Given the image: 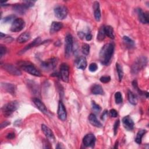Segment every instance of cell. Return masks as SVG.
Instances as JSON below:
<instances>
[{"instance_id": "obj_35", "label": "cell", "mask_w": 149, "mask_h": 149, "mask_svg": "<svg viewBox=\"0 0 149 149\" xmlns=\"http://www.w3.org/2000/svg\"><path fill=\"white\" fill-rule=\"evenodd\" d=\"M92 108L93 111L96 113H99L101 110V107L99 105L97 104L94 101H92Z\"/></svg>"}, {"instance_id": "obj_29", "label": "cell", "mask_w": 149, "mask_h": 149, "mask_svg": "<svg viewBox=\"0 0 149 149\" xmlns=\"http://www.w3.org/2000/svg\"><path fill=\"white\" fill-rule=\"evenodd\" d=\"M123 41L125 44L127 46V47H128L129 49L133 47L134 45V42L132 39L129 38L128 36H124L123 37Z\"/></svg>"}, {"instance_id": "obj_46", "label": "cell", "mask_w": 149, "mask_h": 149, "mask_svg": "<svg viewBox=\"0 0 149 149\" xmlns=\"http://www.w3.org/2000/svg\"><path fill=\"white\" fill-rule=\"evenodd\" d=\"M118 141L116 142V143H115V146L114 147V148H117V147H118Z\"/></svg>"}, {"instance_id": "obj_43", "label": "cell", "mask_w": 149, "mask_h": 149, "mask_svg": "<svg viewBox=\"0 0 149 149\" xmlns=\"http://www.w3.org/2000/svg\"><path fill=\"white\" fill-rule=\"evenodd\" d=\"M15 133H9L8 135H7V137L8 138V139H14V137H15Z\"/></svg>"}, {"instance_id": "obj_22", "label": "cell", "mask_w": 149, "mask_h": 149, "mask_svg": "<svg viewBox=\"0 0 149 149\" xmlns=\"http://www.w3.org/2000/svg\"><path fill=\"white\" fill-rule=\"evenodd\" d=\"M63 27V25L61 22H53L51 25L50 32L51 33H55L60 31Z\"/></svg>"}, {"instance_id": "obj_44", "label": "cell", "mask_w": 149, "mask_h": 149, "mask_svg": "<svg viewBox=\"0 0 149 149\" xmlns=\"http://www.w3.org/2000/svg\"><path fill=\"white\" fill-rule=\"evenodd\" d=\"M107 115H108V111H104V112H103V115H102V117H101V119H103V120H104V119H105V118H106L107 116Z\"/></svg>"}, {"instance_id": "obj_20", "label": "cell", "mask_w": 149, "mask_h": 149, "mask_svg": "<svg viewBox=\"0 0 149 149\" xmlns=\"http://www.w3.org/2000/svg\"><path fill=\"white\" fill-rule=\"evenodd\" d=\"M89 122L90 123L93 125L95 127H97V128H101L102 127V124L97 119V117L95 115L93 114H90L89 116Z\"/></svg>"}, {"instance_id": "obj_37", "label": "cell", "mask_w": 149, "mask_h": 149, "mask_svg": "<svg viewBox=\"0 0 149 149\" xmlns=\"http://www.w3.org/2000/svg\"><path fill=\"white\" fill-rule=\"evenodd\" d=\"M100 80L101 82L104 83H108L111 80V78L108 76H102Z\"/></svg>"}, {"instance_id": "obj_26", "label": "cell", "mask_w": 149, "mask_h": 149, "mask_svg": "<svg viewBox=\"0 0 149 149\" xmlns=\"http://www.w3.org/2000/svg\"><path fill=\"white\" fill-rule=\"evenodd\" d=\"M40 42H41V39H40V37H37V38H36L33 42H32L30 44H29V45H28L24 49H23V50L21 51V53H25V52L27 50H28L32 49V47L36 46V45H37V44H39Z\"/></svg>"}, {"instance_id": "obj_38", "label": "cell", "mask_w": 149, "mask_h": 149, "mask_svg": "<svg viewBox=\"0 0 149 149\" xmlns=\"http://www.w3.org/2000/svg\"><path fill=\"white\" fill-rule=\"evenodd\" d=\"M119 123H120L119 120H117L115 122V123H114V134L115 135H116V134L117 133V130H118V129L119 128Z\"/></svg>"}, {"instance_id": "obj_13", "label": "cell", "mask_w": 149, "mask_h": 149, "mask_svg": "<svg viewBox=\"0 0 149 149\" xmlns=\"http://www.w3.org/2000/svg\"><path fill=\"white\" fill-rule=\"evenodd\" d=\"M137 13L139 21L144 24H147L149 22V17L148 12H144L141 9H137Z\"/></svg>"}, {"instance_id": "obj_30", "label": "cell", "mask_w": 149, "mask_h": 149, "mask_svg": "<svg viewBox=\"0 0 149 149\" xmlns=\"http://www.w3.org/2000/svg\"><path fill=\"white\" fill-rule=\"evenodd\" d=\"M104 26L101 28L99 30V32L98 33V35H97V40L99 41V42H101L103 41L104 38H105V32H104Z\"/></svg>"}, {"instance_id": "obj_12", "label": "cell", "mask_w": 149, "mask_h": 149, "mask_svg": "<svg viewBox=\"0 0 149 149\" xmlns=\"http://www.w3.org/2000/svg\"><path fill=\"white\" fill-rule=\"evenodd\" d=\"M58 118L62 121H64L67 119V114L65 107L61 101H60L58 108Z\"/></svg>"}, {"instance_id": "obj_21", "label": "cell", "mask_w": 149, "mask_h": 149, "mask_svg": "<svg viewBox=\"0 0 149 149\" xmlns=\"http://www.w3.org/2000/svg\"><path fill=\"white\" fill-rule=\"evenodd\" d=\"M91 91L93 94L96 95H103L104 94L103 87L99 85H93L91 89Z\"/></svg>"}, {"instance_id": "obj_31", "label": "cell", "mask_w": 149, "mask_h": 149, "mask_svg": "<svg viewBox=\"0 0 149 149\" xmlns=\"http://www.w3.org/2000/svg\"><path fill=\"white\" fill-rule=\"evenodd\" d=\"M116 70H117V72H118V78H119V82H121L123 76V69L122 67L119 64H116Z\"/></svg>"}, {"instance_id": "obj_39", "label": "cell", "mask_w": 149, "mask_h": 149, "mask_svg": "<svg viewBox=\"0 0 149 149\" xmlns=\"http://www.w3.org/2000/svg\"><path fill=\"white\" fill-rule=\"evenodd\" d=\"M6 51H7L6 48L4 47L3 45H1V47H0V57H1V58L6 54Z\"/></svg>"}, {"instance_id": "obj_40", "label": "cell", "mask_w": 149, "mask_h": 149, "mask_svg": "<svg viewBox=\"0 0 149 149\" xmlns=\"http://www.w3.org/2000/svg\"><path fill=\"white\" fill-rule=\"evenodd\" d=\"M109 114H110V116L113 117V118H115V117H116L118 116V112L114 109H112L110 110Z\"/></svg>"}, {"instance_id": "obj_36", "label": "cell", "mask_w": 149, "mask_h": 149, "mask_svg": "<svg viewBox=\"0 0 149 149\" xmlns=\"http://www.w3.org/2000/svg\"><path fill=\"white\" fill-rule=\"evenodd\" d=\"M98 69L97 65L96 63H92L89 65V71L91 72H96Z\"/></svg>"}, {"instance_id": "obj_17", "label": "cell", "mask_w": 149, "mask_h": 149, "mask_svg": "<svg viewBox=\"0 0 149 149\" xmlns=\"http://www.w3.org/2000/svg\"><path fill=\"white\" fill-rule=\"evenodd\" d=\"M87 65V64L86 59L83 56L79 57L76 61V66L78 69L84 70L86 68Z\"/></svg>"}, {"instance_id": "obj_19", "label": "cell", "mask_w": 149, "mask_h": 149, "mask_svg": "<svg viewBox=\"0 0 149 149\" xmlns=\"http://www.w3.org/2000/svg\"><path fill=\"white\" fill-rule=\"evenodd\" d=\"M93 10L94 18L96 21L99 22L101 19V11L100 9V4L98 2H94L93 4Z\"/></svg>"}, {"instance_id": "obj_18", "label": "cell", "mask_w": 149, "mask_h": 149, "mask_svg": "<svg viewBox=\"0 0 149 149\" xmlns=\"http://www.w3.org/2000/svg\"><path fill=\"white\" fill-rule=\"evenodd\" d=\"M33 103L37 107V108L43 113L44 114H47V109L46 105L44 104L43 102L40 100H39L37 98H35L33 99Z\"/></svg>"}, {"instance_id": "obj_10", "label": "cell", "mask_w": 149, "mask_h": 149, "mask_svg": "<svg viewBox=\"0 0 149 149\" xmlns=\"http://www.w3.org/2000/svg\"><path fill=\"white\" fill-rule=\"evenodd\" d=\"M96 139L94 135L93 134L90 133V134H86L84 137L83 139V143L84 146L87 147H94L96 143Z\"/></svg>"}, {"instance_id": "obj_34", "label": "cell", "mask_w": 149, "mask_h": 149, "mask_svg": "<svg viewBox=\"0 0 149 149\" xmlns=\"http://www.w3.org/2000/svg\"><path fill=\"white\" fill-rule=\"evenodd\" d=\"M15 18H16L15 15H10V16H8V17L4 18L3 19V22L5 23H10L12 21L14 22L16 19Z\"/></svg>"}, {"instance_id": "obj_27", "label": "cell", "mask_w": 149, "mask_h": 149, "mask_svg": "<svg viewBox=\"0 0 149 149\" xmlns=\"http://www.w3.org/2000/svg\"><path fill=\"white\" fill-rule=\"evenodd\" d=\"M128 100L131 104L134 105L137 104V99L136 97L134 96V94L130 90H129L128 92Z\"/></svg>"}, {"instance_id": "obj_2", "label": "cell", "mask_w": 149, "mask_h": 149, "mask_svg": "<svg viewBox=\"0 0 149 149\" xmlns=\"http://www.w3.org/2000/svg\"><path fill=\"white\" fill-rule=\"evenodd\" d=\"M19 108V103L17 101H13L4 105L2 111L6 116H10Z\"/></svg>"}, {"instance_id": "obj_25", "label": "cell", "mask_w": 149, "mask_h": 149, "mask_svg": "<svg viewBox=\"0 0 149 149\" xmlns=\"http://www.w3.org/2000/svg\"><path fill=\"white\" fill-rule=\"evenodd\" d=\"M104 32L106 36H107L110 39H114L115 37L114 33V29L111 26H104Z\"/></svg>"}, {"instance_id": "obj_14", "label": "cell", "mask_w": 149, "mask_h": 149, "mask_svg": "<svg viewBox=\"0 0 149 149\" xmlns=\"http://www.w3.org/2000/svg\"><path fill=\"white\" fill-rule=\"evenodd\" d=\"M122 123L124 128L129 131L133 130L134 128V122L129 116H126L123 118Z\"/></svg>"}, {"instance_id": "obj_11", "label": "cell", "mask_w": 149, "mask_h": 149, "mask_svg": "<svg viewBox=\"0 0 149 149\" xmlns=\"http://www.w3.org/2000/svg\"><path fill=\"white\" fill-rule=\"evenodd\" d=\"M3 68L11 75H15V76H19L22 75L21 71L16 67L14 66L13 65L4 64L3 65Z\"/></svg>"}, {"instance_id": "obj_16", "label": "cell", "mask_w": 149, "mask_h": 149, "mask_svg": "<svg viewBox=\"0 0 149 149\" xmlns=\"http://www.w3.org/2000/svg\"><path fill=\"white\" fill-rule=\"evenodd\" d=\"M28 8H29V7L25 3L24 4H15L13 7L14 10L16 12H17L21 15H23V14H25Z\"/></svg>"}, {"instance_id": "obj_45", "label": "cell", "mask_w": 149, "mask_h": 149, "mask_svg": "<svg viewBox=\"0 0 149 149\" xmlns=\"http://www.w3.org/2000/svg\"><path fill=\"white\" fill-rule=\"evenodd\" d=\"M78 35H79V37H80V38L82 39L84 37V36H85V34L84 33H83V32H79Z\"/></svg>"}, {"instance_id": "obj_8", "label": "cell", "mask_w": 149, "mask_h": 149, "mask_svg": "<svg viewBox=\"0 0 149 149\" xmlns=\"http://www.w3.org/2000/svg\"><path fill=\"white\" fill-rule=\"evenodd\" d=\"M54 13L58 19L62 20L65 19L68 15V9L65 6H58L54 9Z\"/></svg>"}, {"instance_id": "obj_4", "label": "cell", "mask_w": 149, "mask_h": 149, "mask_svg": "<svg viewBox=\"0 0 149 149\" xmlns=\"http://www.w3.org/2000/svg\"><path fill=\"white\" fill-rule=\"evenodd\" d=\"M147 63V59L146 57H141L139 58L132 66V73L133 74L137 73L146 66Z\"/></svg>"}, {"instance_id": "obj_32", "label": "cell", "mask_w": 149, "mask_h": 149, "mask_svg": "<svg viewBox=\"0 0 149 149\" xmlns=\"http://www.w3.org/2000/svg\"><path fill=\"white\" fill-rule=\"evenodd\" d=\"M115 103L117 104H119L122 103V96L120 92H116L115 94Z\"/></svg>"}, {"instance_id": "obj_6", "label": "cell", "mask_w": 149, "mask_h": 149, "mask_svg": "<svg viewBox=\"0 0 149 149\" xmlns=\"http://www.w3.org/2000/svg\"><path fill=\"white\" fill-rule=\"evenodd\" d=\"M57 60L55 58H51L42 62L41 67L46 71H49L54 69L57 64Z\"/></svg>"}, {"instance_id": "obj_33", "label": "cell", "mask_w": 149, "mask_h": 149, "mask_svg": "<svg viewBox=\"0 0 149 149\" xmlns=\"http://www.w3.org/2000/svg\"><path fill=\"white\" fill-rule=\"evenodd\" d=\"M82 51L83 54L87 55L90 52V46L87 44H84L82 47Z\"/></svg>"}, {"instance_id": "obj_9", "label": "cell", "mask_w": 149, "mask_h": 149, "mask_svg": "<svg viewBox=\"0 0 149 149\" xmlns=\"http://www.w3.org/2000/svg\"><path fill=\"white\" fill-rule=\"evenodd\" d=\"M60 77L64 82H68L69 77V68L68 65L63 63L60 67Z\"/></svg>"}, {"instance_id": "obj_41", "label": "cell", "mask_w": 149, "mask_h": 149, "mask_svg": "<svg viewBox=\"0 0 149 149\" xmlns=\"http://www.w3.org/2000/svg\"><path fill=\"white\" fill-rule=\"evenodd\" d=\"M86 39L87 41H90L92 39V35L90 33H88L86 35Z\"/></svg>"}, {"instance_id": "obj_24", "label": "cell", "mask_w": 149, "mask_h": 149, "mask_svg": "<svg viewBox=\"0 0 149 149\" xmlns=\"http://www.w3.org/2000/svg\"><path fill=\"white\" fill-rule=\"evenodd\" d=\"M3 87L8 93L14 94L15 93V86L11 83H2Z\"/></svg>"}, {"instance_id": "obj_15", "label": "cell", "mask_w": 149, "mask_h": 149, "mask_svg": "<svg viewBox=\"0 0 149 149\" xmlns=\"http://www.w3.org/2000/svg\"><path fill=\"white\" fill-rule=\"evenodd\" d=\"M42 129L43 132L46 135L47 138L49 139V140H50L52 141H54L55 140V136L54 134V133L53 132L51 129H50L48 126H47L45 125H42Z\"/></svg>"}, {"instance_id": "obj_42", "label": "cell", "mask_w": 149, "mask_h": 149, "mask_svg": "<svg viewBox=\"0 0 149 149\" xmlns=\"http://www.w3.org/2000/svg\"><path fill=\"white\" fill-rule=\"evenodd\" d=\"M10 124V122H7V121H5L1 125V129H3L4 127H6L7 126H8V125Z\"/></svg>"}, {"instance_id": "obj_7", "label": "cell", "mask_w": 149, "mask_h": 149, "mask_svg": "<svg viewBox=\"0 0 149 149\" xmlns=\"http://www.w3.org/2000/svg\"><path fill=\"white\" fill-rule=\"evenodd\" d=\"M25 26V22L22 18H16V19L12 22L11 30L13 32H21Z\"/></svg>"}, {"instance_id": "obj_3", "label": "cell", "mask_w": 149, "mask_h": 149, "mask_svg": "<svg viewBox=\"0 0 149 149\" xmlns=\"http://www.w3.org/2000/svg\"><path fill=\"white\" fill-rule=\"evenodd\" d=\"M19 64L21 68L27 73L36 76H42V73L40 72V71L37 70L36 67L30 62H22Z\"/></svg>"}, {"instance_id": "obj_5", "label": "cell", "mask_w": 149, "mask_h": 149, "mask_svg": "<svg viewBox=\"0 0 149 149\" xmlns=\"http://www.w3.org/2000/svg\"><path fill=\"white\" fill-rule=\"evenodd\" d=\"M65 54L66 57L68 58L71 56L73 50V37L72 35L70 34H68L65 37Z\"/></svg>"}, {"instance_id": "obj_1", "label": "cell", "mask_w": 149, "mask_h": 149, "mask_svg": "<svg viewBox=\"0 0 149 149\" xmlns=\"http://www.w3.org/2000/svg\"><path fill=\"white\" fill-rule=\"evenodd\" d=\"M114 48L115 46L112 43L106 44L103 47L99 54V58L101 64L107 65L109 63L114 52Z\"/></svg>"}, {"instance_id": "obj_28", "label": "cell", "mask_w": 149, "mask_h": 149, "mask_svg": "<svg viewBox=\"0 0 149 149\" xmlns=\"http://www.w3.org/2000/svg\"><path fill=\"white\" fill-rule=\"evenodd\" d=\"M146 133V130H140L138 132L136 137L135 138V141L137 143L140 144L141 143V139L143 136Z\"/></svg>"}, {"instance_id": "obj_23", "label": "cell", "mask_w": 149, "mask_h": 149, "mask_svg": "<svg viewBox=\"0 0 149 149\" xmlns=\"http://www.w3.org/2000/svg\"><path fill=\"white\" fill-rule=\"evenodd\" d=\"M30 37L31 36H30V35L29 33L25 32V33L21 34L18 37L17 41L19 43H25V42H28V40H29L30 39Z\"/></svg>"}]
</instances>
